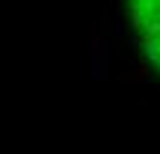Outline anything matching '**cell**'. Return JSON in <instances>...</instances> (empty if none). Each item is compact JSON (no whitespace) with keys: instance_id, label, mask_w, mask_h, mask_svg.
I'll return each mask as SVG.
<instances>
[{"instance_id":"1","label":"cell","mask_w":160,"mask_h":154,"mask_svg":"<svg viewBox=\"0 0 160 154\" xmlns=\"http://www.w3.org/2000/svg\"><path fill=\"white\" fill-rule=\"evenodd\" d=\"M125 15L133 45L148 68L160 74V0H125Z\"/></svg>"}]
</instances>
